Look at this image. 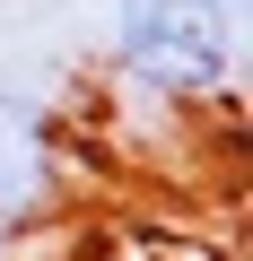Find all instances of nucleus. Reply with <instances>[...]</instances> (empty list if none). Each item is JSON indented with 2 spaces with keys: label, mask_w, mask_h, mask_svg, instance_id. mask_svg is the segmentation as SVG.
<instances>
[{
  "label": "nucleus",
  "mask_w": 253,
  "mask_h": 261,
  "mask_svg": "<svg viewBox=\"0 0 253 261\" xmlns=\"http://www.w3.org/2000/svg\"><path fill=\"white\" fill-rule=\"evenodd\" d=\"M113 70L166 105H201L236 79V9L227 0H122Z\"/></svg>",
  "instance_id": "1"
},
{
  "label": "nucleus",
  "mask_w": 253,
  "mask_h": 261,
  "mask_svg": "<svg viewBox=\"0 0 253 261\" xmlns=\"http://www.w3.org/2000/svg\"><path fill=\"white\" fill-rule=\"evenodd\" d=\"M53 192H61V157H53L44 105H27V96L0 87V235L35 226L53 209Z\"/></svg>",
  "instance_id": "2"
}]
</instances>
